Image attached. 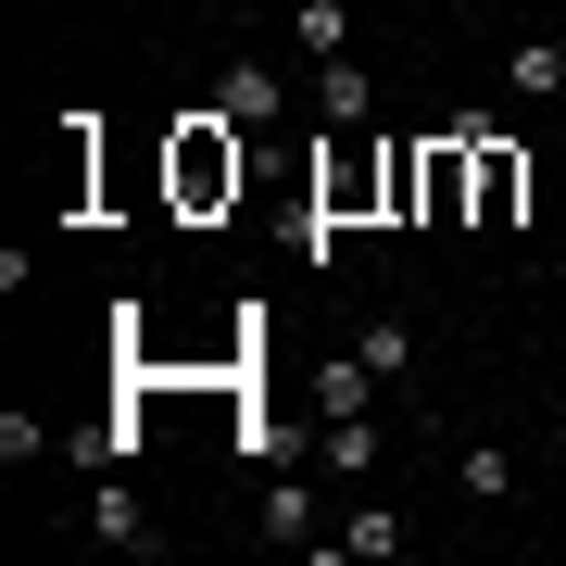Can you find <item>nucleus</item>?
Masks as SVG:
<instances>
[{
	"mask_svg": "<svg viewBox=\"0 0 566 566\" xmlns=\"http://www.w3.org/2000/svg\"><path fill=\"white\" fill-rule=\"evenodd\" d=\"M264 528H277V542H303V528H315V491L277 479V491H264Z\"/></svg>",
	"mask_w": 566,
	"mask_h": 566,
	"instance_id": "obj_12",
	"label": "nucleus"
},
{
	"mask_svg": "<svg viewBox=\"0 0 566 566\" xmlns=\"http://www.w3.org/2000/svg\"><path fill=\"white\" fill-rule=\"evenodd\" d=\"M227 189H240V151H227L214 126H189L177 139V202H227Z\"/></svg>",
	"mask_w": 566,
	"mask_h": 566,
	"instance_id": "obj_2",
	"label": "nucleus"
},
{
	"mask_svg": "<svg viewBox=\"0 0 566 566\" xmlns=\"http://www.w3.org/2000/svg\"><path fill=\"white\" fill-rule=\"evenodd\" d=\"M365 465H378V428H365V416H327V479H365Z\"/></svg>",
	"mask_w": 566,
	"mask_h": 566,
	"instance_id": "obj_10",
	"label": "nucleus"
},
{
	"mask_svg": "<svg viewBox=\"0 0 566 566\" xmlns=\"http://www.w3.org/2000/svg\"><path fill=\"white\" fill-rule=\"evenodd\" d=\"M315 76H327V126H365V114H378V88H365V63L340 51V63H315Z\"/></svg>",
	"mask_w": 566,
	"mask_h": 566,
	"instance_id": "obj_6",
	"label": "nucleus"
},
{
	"mask_svg": "<svg viewBox=\"0 0 566 566\" xmlns=\"http://www.w3.org/2000/svg\"><path fill=\"white\" fill-rule=\"evenodd\" d=\"M353 353H365V365H378V378H403V365H416V327H403V315H378V327H365V340H353Z\"/></svg>",
	"mask_w": 566,
	"mask_h": 566,
	"instance_id": "obj_11",
	"label": "nucleus"
},
{
	"mask_svg": "<svg viewBox=\"0 0 566 566\" xmlns=\"http://www.w3.org/2000/svg\"><path fill=\"white\" fill-rule=\"evenodd\" d=\"M465 13H516V0H465Z\"/></svg>",
	"mask_w": 566,
	"mask_h": 566,
	"instance_id": "obj_14",
	"label": "nucleus"
},
{
	"mask_svg": "<svg viewBox=\"0 0 566 566\" xmlns=\"http://www.w3.org/2000/svg\"><path fill=\"white\" fill-rule=\"evenodd\" d=\"M277 102H290V88H277V63H227V76H214V126H277Z\"/></svg>",
	"mask_w": 566,
	"mask_h": 566,
	"instance_id": "obj_1",
	"label": "nucleus"
},
{
	"mask_svg": "<svg viewBox=\"0 0 566 566\" xmlns=\"http://www.w3.org/2000/svg\"><path fill=\"white\" fill-rule=\"evenodd\" d=\"M504 88H516V102H566V25H542V39L504 51Z\"/></svg>",
	"mask_w": 566,
	"mask_h": 566,
	"instance_id": "obj_3",
	"label": "nucleus"
},
{
	"mask_svg": "<svg viewBox=\"0 0 566 566\" xmlns=\"http://www.w3.org/2000/svg\"><path fill=\"white\" fill-rule=\"evenodd\" d=\"M465 139H479V214H491V227H504V214H516V151H504V139H491V126H479V114H465Z\"/></svg>",
	"mask_w": 566,
	"mask_h": 566,
	"instance_id": "obj_5",
	"label": "nucleus"
},
{
	"mask_svg": "<svg viewBox=\"0 0 566 566\" xmlns=\"http://www.w3.org/2000/svg\"><path fill=\"white\" fill-rule=\"evenodd\" d=\"M453 491H465V504H516V453L504 441H465L453 453Z\"/></svg>",
	"mask_w": 566,
	"mask_h": 566,
	"instance_id": "obj_4",
	"label": "nucleus"
},
{
	"mask_svg": "<svg viewBox=\"0 0 566 566\" xmlns=\"http://www.w3.org/2000/svg\"><path fill=\"white\" fill-rule=\"evenodd\" d=\"M340 554H365V566L403 554V516H390V504H353V516H340Z\"/></svg>",
	"mask_w": 566,
	"mask_h": 566,
	"instance_id": "obj_9",
	"label": "nucleus"
},
{
	"mask_svg": "<svg viewBox=\"0 0 566 566\" xmlns=\"http://www.w3.org/2000/svg\"><path fill=\"white\" fill-rule=\"evenodd\" d=\"M88 528H102V542H126V554H139V542H151V516H139V504H126V491H102V516H88Z\"/></svg>",
	"mask_w": 566,
	"mask_h": 566,
	"instance_id": "obj_13",
	"label": "nucleus"
},
{
	"mask_svg": "<svg viewBox=\"0 0 566 566\" xmlns=\"http://www.w3.org/2000/svg\"><path fill=\"white\" fill-rule=\"evenodd\" d=\"M365 390H378V365H365V353H327L315 403H327V416H365Z\"/></svg>",
	"mask_w": 566,
	"mask_h": 566,
	"instance_id": "obj_7",
	"label": "nucleus"
},
{
	"mask_svg": "<svg viewBox=\"0 0 566 566\" xmlns=\"http://www.w3.org/2000/svg\"><path fill=\"white\" fill-rule=\"evenodd\" d=\"M290 39H303L315 63H340V51H353V13H340V0H303V13H290Z\"/></svg>",
	"mask_w": 566,
	"mask_h": 566,
	"instance_id": "obj_8",
	"label": "nucleus"
}]
</instances>
